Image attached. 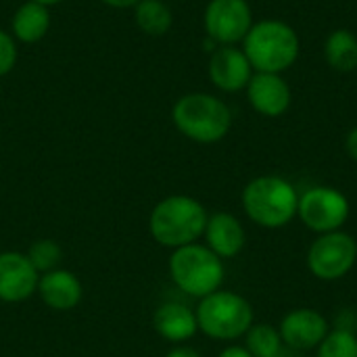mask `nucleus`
Here are the masks:
<instances>
[{"mask_svg":"<svg viewBox=\"0 0 357 357\" xmlns=\"http://www.w3.org/2000/svg\"><path fill=\"white\" fill-rule=\"evenodd\" d=\"M243 209L247 218L266 230H280L297 218L299 192L282 176H257L253 178L243 195Z\"/></svg>","mask_w":357,"mask_h":357,"instance_id":"f257e3e1","label":"nucleus"},{"mask_svg":"<svg viewBox=\"0 0 357 357\" xmlns=\"http://www.w3.org/2000/svg\"><path fill=\"white\" fill-rule=\"evenodd\" d=\"M301 42L293 25L280 19H264L251 25L243 40V52L253 71L284 73L299 59Z\"/></svg>","mask_w":357,"mask_h":357,"instance_id":"f03ea898","label":"nucleus"},{"mask_svg":"<svg viewBox=\"0 0 357 357\" xmlns=\"http://www.w3.org/2000/svg\"><path fill=\"white\" fill-rule=\"evenodd\" d=\"M207 209L192 197L172 195L159 201L149 218L151 236L167 249H180L197 243L207 226Z\"/></svg>","mask_w":357,"mask_h":357,"instance_id":"7ed1b4c3","label":"nucleus"},{"mask_svg":"<svg viewBox=\"0 0 357 357\" xmlns=\"http://www.w3.org/2000/svg\"><path fill=\"white\" fill-rule=\"evenodd\" d=\"M172 119L178 132L199 144H213L226 138L232 128L230 107L207 92H190L176 100Z\"/></svg>","mask_w":357,"mask_h":357,"instance_id":"20e7f679","label":"nucleus"},{"mask_svg":"<svg viewBox=\"0 0 357 357\" xmlns=\"http://www.w3.org/2000/svg\"><path fill=\"white\" fill-rule=\"evenodd\" d=\"M169 276L182 293L203 299L222 289L226 268L224 259H220L207 245L192 243L174 249L169 257Z\"/></svg>","mask_w":357,"mask_h":357,"instance_id":"39448f33","label":"nucleus"},{"mask_svg":"<svg viewBox=\"0 0 357 357\" xmlns=\"http://www.w3.org/2000/svg\"><path fill=\"white\" fill-rule=\"evenodd\" d=\"M195 314L199 331L213 341L243 339L255 322L251 303L243 295L224 289L203 297Z\"/></svg>","mask_w":357,"mask_h":357,"instance_id":"423d86ee","label":"nucleus"},{"mask_svg":"<svg viewBox=\"0 0 357 357\" xmlns=\"http://www.w3.org/2000/svg\"><path fill=\"white\" fill-rule=\"evenodd\" d=\"M357 261V241L345 230L318 234L307 249V270L322 282L345 278Z\"/></svg>","mask_w":357,"mask_h":357,"instance_id":"0eeeda50","label":"nucleus"},{"mask_svg":"<svg viewBox=\"0 0 357 357\" xmlns=\"http://www.w3.org/2000/svg\"><path fill=\"white\" fill-rule=\"evenodd\" d=\"M349 213V199L335 186H312L299 195L297 218L316 234L343 230Z\"/></svg>","mask_w":357,"mask_h":357,"instance_id":"6e6552de","label":"nucleus"},{"mask_svg":"<svg viewBox=\"0 0 357 357\" xmlns=\"http://www.w3.org/2000/svg\"><path fill=\"white\" fill-rule=\"evenodd\" d=\"M203 23L218 46H236L253 25V10L247 0H209Z\"/></svg>","mask_w":357,"mask_h":357,"instance_id":"1a4fd4ad","label":"nucleus"},{"mask_svg":"<svg viewBox=\"0 0 357 357\" xmlns=\"http://www.w3.org/2000/svg\"><path fill=\"white\" fill-rule=\"evenodd\" d=\"M280 339L284 347L299 354L314 351L331 333V324L324 314L312 307H297L289 312L278 324Z\"/></svg>","mask_w":357,"mask_h":357,"instance_id":"9d476101","label":"nucleus"},{"mask_svg":"<svg viewBox=\"0 0 357 357\" xmlns=\"http://www.w3.org/2000/svg\"><path fill=\"white\" fill-rule=\"evenodd\" d=\"M245 90L253 111L264 117H280L291 109L293 92L282 73L255 71Z\"/></svg>","mask_w":357,"mask_h":357,"instance_id":"9b49d317","label":"nucleus"},{"mask_svg":"<svg viewBox=\"0 0 357 357\" xmlns=\"http://www.w3.org/2000/svg\"><path fill=\"white\" fill-rule=\"evenodd\" d=\"M40 274L33 270L25 253H0V301L19 303L38 291Z\"/></svg>","mask_w":357,"mask_h":357,"instance_id":"f8f14e48","label":"nucleus"},{"mask_svg":"<svg viewBox=\"0 0 357 357\" xmlns=\"http://www.w3.org/2000/svg\"><path fill=\"white\" fill-rule=\"evenodd\" d=\"M209 79L222 92L245 90L251 75L255 73L243 48L236 46H218L209 59Z\"/></svg>","mask_w":357,"mask_h":357,"instance_id":"ddd939ff","label":"nucleus"},{"mask_svg":"<svg viewBox=\"0 0 357 357\" xmlns=\"http://www.w3.org/2000/svg\"><path fill=\"white\" fill-rule=\"evenodd\" d=\"M205 245L220 257V259H232L236 257L247 243V232L241 220L232 213L218 211L207 218L205 226Z\"/></svg>","mask_w":357,"mask_h":357,"instance_id":"4468645a","label":"nucleus"},{"mask_svg":"<svg viewBox=\"0 0 357 357\" xmlns=\"http://www.w3.org/2000/svg\"><path fill=\"white\" fill-rule=\"evenodd\" d=\"M40 299L46 307L54 312H69L79 305L82 301V282L69 270H52L40 276L38 291Z\"/></svg>","mask_w":357,"mask_h":357,"instance_id":"2eb2a0df","label":"nucleus"},{"mask_svg":"<svg viewBox=\"0 0 357 357\" xmlns=\"http://www.w3.org/2000/svg\"><path fill=\"white\" fill-rule=\"evenodd\" d=\"M153 326L161 339L176 343V345H182L184 341L192 339L199 333L197 314H195V310L186 307L184 303L159 305L153 316Z\"/></svg>","mask_w":357,"mask_h":357,"instance_id":"dca6fc26","label":"nucleus"},{"mask_svg":"<svg viewBox=\"0 0 357 357\" xmlns=\"http://www.w3.org/2000/svg\"><path fill=\"white\" fill-rule=\"evenodd\" d=\"M48 27H50L48 6L33 2V0L23 2L10 19L13 38L19 42H25V44H33V42L42 40L48 33Z\"/></svg>","mask_w":357,"mask_h":357,"instance_id":"f3484780","label":"nucleus"},{"mask_svg":"<svg viewBox=\"0 0 357 357\" xmlns=\"http://www.w3.org/2000/svg\"><path fill=\"white\" fill-rule=\"evenodd\" d=\"M324 59L326 63L341 73H349L357 69V36L347 29H333L324 42Z\"/></svg>","mask_w":357,"mask_h":357,"instance_id":"a211bd4d","label":"nucleus"},{"mask_svg":"<svg viewBox=\"0 0 357 357\" xmlns=\"http://www.w3.org/2000/svg\"><path fill=\"white\" fill-rule=\"evenodd\" d=\"M134 19L136 25L146 36H165L174 23L172 8L163 0H140L134 6Z\"/></svg>","mask_w":357,"mask_h":357,"instance_id":"6ab92c4d","label":"nucleus"},{"mask_svg":"<svg viewBox=\"0 0 357 357\" xmlns=\"http://www.w3.org/2000/svg\"><path fill=\"white\" fill-rule=\"evenodd\" d=\"M245 347L253 357H272L284 347V343L276 326L268 322H253V326L245 335Z\"/></svg>","mask_w":357,"mask_h":357,"instance_id":"aec40b11","label":"nucleus"},{"mask_svg":"<svg viewBox=\"0 0 357 357\" xmlns=\"http://www.w3.org/2000/svg\"><path fill=\"white\" fill-rule=\"evenodd\" d=\"M25 255H27L29 264L33 266V270L42 276L46 272L59 270V264L63 259V249L56 241L40 238L29 247V251Z\"/></svg>","mask_w":357,"mask_h":357,"instance_id":"412c9836","label":"nucleus"},{"mask_svg":"<svg viewBox=\"0 0 357 357\" xmlns=\"http://www.w3.org/2000/svg\"><path fill=\"white\" fill-rule=\"evenodd\" d=\"M316 357H357V335L349 328H335L318 345Z\"/></svg>","mask_w":357,"mask_h":357,"instance_id":"4be33fe9","label":"nucleus"},{"mask_svg":"<svg viewBox=\"0 0 357 357\" xmlns=\"http://www.w3.org/2000/svg\"><path fill=\"white\" fill-rule=\"evenodd\" d=\"M17 56L19 52H17V42L13 33L0 29V77L13 71V67L17 65Z\"/></svg>","mask_w":357,"mask_h":357,"instance_id":"5701e85b","label":"nucleus"},{"mask_svg":"<svg viewBox=\"0 0 357 357\" xmlns=\"http://www.w3.org/2000/svg\"><path fill=\"white\" fill-rule=\"evenodd\" d=\"M345 151H347V155L357 163V126L349 130V134L345 138Z\"/></svg>","mask_w":357,"mask_h":357,"instance_id":"b1692460","label":"nucleus"},{"mask_svg":"<svg viewBox=\"0 0 357 357\" xmlns=\"http://www.w3.org/2000/svg\"><path fill=\"white\" fill-rule=\"evenodd\" d=\"M218 357H253L245 345H228L226 349L220 351Z\"/></svg>","mask_w":357,"mask_h":357,"instance_id":"393cba45","label":"nucleus"},{"mask_svg":"<svg viewBox=\"0 0 357 357\" xmlns=\"http://www.w3.org/2000/svg\"><path fill=\"white\" fill-rule=\"evenodd\" d=\"M165 357H201V354L195 349V347H188V345H176L169 354Z\"/></svg>","mask_w":357,"mask_h":357,"instance_id":"a878e982","label":"nucleus"},{"mask_svg":"<svg viewBox=\"0 0 357 357\" xmlns=\"http://www.w3.org/2000/svg\"><path fill=\"white\" fill-rule=\"evenodd\" d=\"M100 2H105V4H109V6H113V8H132V6H136L140 0H100Z\"/></svg>","mask_w":357,"mask_h":357,"instance_id":"bb28decb","label":"nucleus"},{"mask_svg":"<svg viewBox=\"0 0 357 357\" xmlns=\"http://www.w3.org/2000/svg\"><path fill=\"white\" fill-rule=\"evenodd\" d=\"M272 357H303V354H299V351H295V349H289V347H282L276 356Z\"/></svg>","mask_w":357,"mask_h":357,"instance_id":"cd10ccee","label":"nucleus"},{"mask_svg":"<svg viewBox=\"0 0 357 357\" xmlns=\"http://www.w3.org/2000/svg\"><path fill=\"white\" fill-rule=\"evenodd\" d=\"M33 2H40V4H44V6H52V4H59V2H63V0H33Z\"/></svg>","mask_w":357,"mask_h":357,"instance_id":"c85d7f7f","label":"nucleus"}]
</instances>
